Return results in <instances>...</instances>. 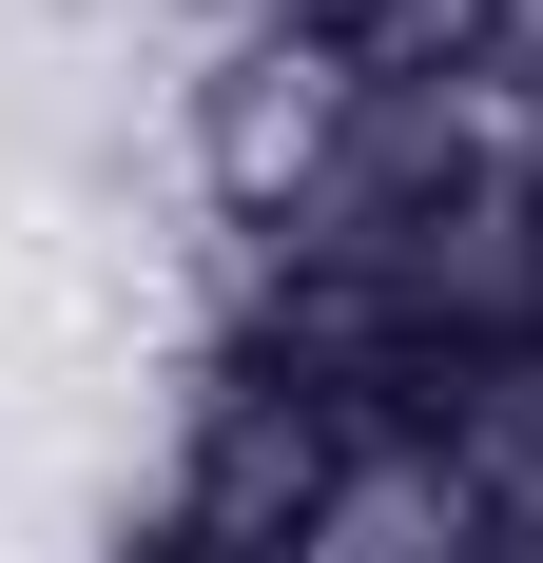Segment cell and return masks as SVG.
I'll return each mask as SVG.
<instances>
[{"label": "cell", "instance_id": "obj_1", "mask_svg": "<svg viewBox=\"0 0 543 563\" xmlns=\"http://www.w3.org/2000/svg\"><path fill=\"white\" fill-rule=\"evenodd\" d=\"M369 117H388V58L330 40V20H253L233 58L175 78V156H195V214L253 233V253H311L369 175Z\"/></svg>", "mask_w": 543, "mask_h": 563}]
</instances>
